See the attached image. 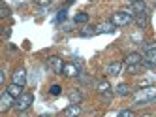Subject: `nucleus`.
<instances>
[{
	"label": "nucleus",
	"instance_id": "7ed1b4c3",
	"mask_svg": "<svg viewBox=\"0 0 156 117\" xmlns=\"http://www.w3.org/2000/svg\"><path fill=\"white\" fill-rule=\"evenodd\" d=\"M32 102H34L32 92H23V95L15 100V110H17V111H27V110L32 106Z\"/></svg>",
	"mask_w": 156,
	"mask_h": 117
},
{
	"label": "nucleus",
	"instance_id": "f3484780",
	"mask_svg": "<svg viewBox=\"0 0 156 117\" xmlns=\"http://www.w3.org/2000/svg\"><path fill=\"white\" fill-rule=\"evenodd\" d=\"M68 98H70V102H72V104H81V100H83V95H81V92L77 91V89H75V91H72L70 95H68Z\"/></svg>",
	"mask_w": 156,
	"mask_h": 117
},
{
	"label": "nucleus",
	"instance_id": "ddd939ff",
	"mask_svg": "<svg viewBox=\"0 0 156 117\" xmlns=\"http://www.w3.org/2000/svg\"><path fill=\"white\" fill-rule=\"evenodd\" d=\"M113 30H115V25L111 21H105V23H102V25L96 27V34H109Z\"/></svg>",
	"mask_w": 156,
	"mask_h": 117
},
{
	"label": "nucleus",
	"instance_id": "a878e982",
	"mask_svg": "<svg viewBox=\"0 0 156 117\" xmlns=\"http://www.w3.org/2000/svg\"><path fill=\"white\" fill-rule=\"evenodd\" d=\"M36 4H40V6H47V4H51L53 0H34Z\"/></svg>",
	"mask_w": 156,
	"mask_h": 117
},
{
	"label": "nucleus",
	"instance_id": "f8f14e48",
	"mask_svg": "<svg viewBox=\"0 0 156 117\" xmlns=\"http://www.w3.org/2000/svg\"><path fill=\"white\" fill-rule=\"evenodd\" d=\"M79 113H81L79 104H70V106L64 110V117H79Z\"/></svg>",
	"mask_w": 156,
	"mask_h": 117
},
{
	"label": "nucleus",
	"instance_id": "393cba45",
	"mask_svg": "<svg viewBox=\"0 0 156 117\" xmlns=\"http://www.w3.org/2000/svg\"><path fill=\"white\" fill-rule=\"evenodd\" d=\"M9 13H12V11H9V8H8V6H2V9H0V15H2V17H9Z\"/></svg>",
	"mask_w": 156,
	"mask_h": 117
},
{
	"label": "nucleus",
	"instance_id": "dca6fc26",
	"mask_svg": "<svg viewBox=\"0 0 156 117\" xmlns=\"http://www.w3.org/2000/svg\"><path fill=\"white\" fill-rule=\"evenodd\" d=\"M147 11V6H145L143 0H137V2H132V13H143Z\"/></svg>",
	"mask_w": 156,
	"mask_h": 117
},
{
	"label": "nucleus",
	"instance_id": "aec40b11",
	"mask_svg": "<svg viewBox=\"0 0 156 117\" xmlns=\"http://www.w3.org/2000/svg\"><path fill=\"white\" fill-rule=\"evenodd\" d=\"M73 21H75V23H87V21H88V13H83V11H81V13H75Z\"/></svg>",
	"mask_w": 156,
	"mask_h": 117
},
{
	"label": "nucleus",
	"instance_id": "f03ea898",
	"mask_svg": "<svg viewBox=\"0 0 156 117\" xmlns=\"http://www.w3.org/2000/svg\"><path fill=\"white\" fill-rule=\"evenodd\" d=\"M132 21H133V17H132L130 11H117V13H113V17H111V23H113L115 27H126Z\"/></svg>",
	"mask_w": 156,
	"mask_h": 117
},
{
	"label": "nucleus",
	"instance_id": "1a4fd4ad",
	"mask_svg": "<svg viewBox=\"0 0 156 117\" xmlns=\"http://www.w3.org/2000/svg\"><path fill=\"white\" fill-rule=\"evenodd\" d=\"M143 61H145V57H143L141 53H130V55L124 58V64H126V66H130V64H143Z\"/></svg>",
	"mask_w": 156,
	"mask_h": 117
},
{
	"label": "nucleus",
	"instance_id": "cd10ccee",
	"mask_svg": "<svg viewBox=\"0 0 156 117\" xmlns=\"http://www.w3.org/2000/svg\"><path fill=\"white\" fill-rule=\"evenodd\" d=\"M143 117H152V115H143Z\"/></svg>",
	"mask_w": 156,
	"mask_h": 117
},
{
	"label": "nucleus",
	"instance_id": "0eeeda50",
	"mask_svg": "<svg viewBox=\"0 0 156 117\" xmlns=\"http://www.w3.org/2000/svg\"><path fill=\"white\" fill-rule=\"evenodd\" d=\"M98 92L102 95L104 100H111V95H113V92H111V85L107 81H100L98 83Z\"/></svg>",
	"mask_w": 156,
	"mask_h": 117
},
{
	"label": "nucleus",
	"instance_id": "412c9836",
	"mask_svg": "<svg viewBox=\"0 0 156 117\" xmlns=\"http://www.w3.org/2000/svg\"><path fill=\"white\" fill-rule=\"evenodd\" d=\"M49 92H51L53 96H60V95H62V87H60V85H51Z\"/></svg>",
	"mask_w": 156,
	"mask_h": 117
},
{
	"label": "nucleus",
	"instance_id": "6ab92c4d",
	"mask_svg": "<svg viewBox=\"0 0 156 117\" xmlns=\"http://www.w3.org/2000/svg\"><path fill=\"white\" fill-rule=\"evenodd\" d=\"M141 70H143V64H130V66H126V72H128V74H132V76L139 74Z\"/></svg>",
	"mask_w": 156,
	"mask_h": 117
},
{
	"label": "nucleus",
	"instance_id": "c85d7f7f",
	"mask_svg": "<svg viewBox=\"0 0 156 117\" xmlns=\"http://www.w3.org/2000/svg\"><path fill=\"white\" fill-rule=\"evenodd\" d=\"M130 2H137V0H130Z\"/></svg>",
	"mask_w": 156,
	"mask_h": 117
},
{
	"label": "nucleus",
	"instance_id": "39448f33",
	"mask_svg": "<svg viewBox=\"0 0 156 117\" xmlns=\"http://www.w3.org/2000/svg\"><path fill=\"white\" fill-rule=\"evenodd\" d=\"M12 83H17V85H27V70L25 68H17L13 70L12 74Z\"/></svg>",
	"mask_w": 156,
	"mask_h": 117
},
{
	"label": "nucleus",
	"instance_id": "423d86ee",
	"mask_svg": "<svg viewBox=\"0 0 156 117\" xmlns=\"http://www.w3.org/2000/svg\"><path fill=\"white\" fill-rule=\"evenodd\" d=\"M12 106H15V98L9 95V92L4 91V95L0 96V111H8Z\"/></svg>",
	"mask_w": 156,
	"mask_h": 117
},
{
	"label": "nucleus",
	"instance_id": "b1692460",
	"mask_svg": "<svg viewBox=\"0 0 156 117\" xmlns=\"http://www.w3.org/2000/svg\"><path fill=\"white\" fill-rule=\"evenodd\" d=\"M66 13H68L66 9H60V11H58V15H57V21H58V23H62V21L66 19Z\"/></svg>",
	"mask_w": 156,
	"mask_h": 117
},
{
	"label": "nucleus",
	"instance_id": "9d476101",
	"mask_svg": "<svg viewBox=\"0 0 156 117\" xmlns=\"http://www.w3.org/2000/svg\"><path fill=\"white\" fill-rule=\"evenodd\" d=\"M143 66L147 68H156V49H151L145 55V61H143Z\"/></svg>",
	"mask_w": 156,
	"mask_h": 117
},
{
	"label": "nucleus",
	"instance_id": "4468645a",
	"mask_svg": "<svg viewBox=\"0 0 156 117\" xmlns=\"http://www.w3.org/2000/svg\"><path fill=\"white\" fill-rule=\"evenodd\" d=\"M133 19H136V23H137L139 28H145V27L149 25V13H147V11H143V13H136V17H133Z\"/></svg>",
	"mask_w": 156,
	"mask_h": 117
},
{
	"label": "nucleus",
	"instance_id": "f257e3e1",
	"mask_svg": "<svg viewBox=\"0 0 156 117\" xmlns=\"http://www.w3.org/2000/svg\"><path fill=\"white\" fill-rule=\"evenodd\" d=\"M152 102H156V87H145L133 96L136 106H147V104H152Z\"/></svg>",
	"mask_w": 156,
	"mask_h": 117
},
{
	"label": "nucleus",
	"instance_id": "bb28decb",
	"mask_svg": "<svg viewBox=\"0 0 156 117\" xmlns=\"http://www.w3.org/2000/svg\"><path fill=\"white\" fill-rule=\"evenodd\" d=\"M40 117H51V113H45V115H40Z\"/></svg>",
	"mask_w": 156,
	"mask_h": 117
},
{
	"label": "nucleus",
	"instance_id": "a211bd4d",
	"mask_svg": "<svg viewBox=\"0 0 156 117\" xmlns=\"http://www.w3.org/2000/svg\"><path fill=\"white\" fill-rule=\"evenodd\" d=\"M115 92H117L119 96H126V95H130V87H128L126 83H119V85H117V91H115Z\"/></svg>",
	"mask_w": 156,
	"mask_h": 117
},
{
	"label": "nucleus",
	"instance_id": "6e6552de",
	"mask_svg": "<svg viewBox=\"0 0 156 117\" xmlns=\"http://www.w3.org/2000/svg\"><path fill=\"white\" fill-rule=\"evenodd\" d=\"M62 76H68V77L79 76V68H77L73 62H64V68H62Z\"/></svg>",
	"mask_w": 156,
	"mask_h": 117
},
{
	"label": "nucleus",
	"instance_id": "9b49d317",
	"mask_svg": "<svg viewBox=\"0 0 156 117\" xmlns=\"http://www.w3.org/2000/svg\"><path fill=\"white\" fill-rule=\"evenodd\" d=\"M6 92H9V95H12L15 100L23 95V85H17V83H9L8 87H6Z\"/></svg>",
	"mask_w": 156,
	"mask_h": 117
},
{
	"label": "nucleus",
	"instance_id": "2eb2a0df",
	"mask_svg": "<svg viewBox=\"0 0 156 117\" xmlns=\"http://www.w3.org/2000/svg\"><path fill=\"white\" fill-rule=\"evenodd\" d=\"M120 72H122V62H119V61L111 62V64L107 66V74H109V76H119Z\"/></svg>",
	"mask_w": 156,
	"mask_h": 117
},
{
	"label": "nucleus",
	"instance_id": "5701e85b",
	"mask_svg": "<svg viewBox=\"0 0 156 117\" xmlns=\"http://www.w3.org/2000/svg\"><path fill=\"white\" fill-rule=\"evenodd\" d=\"M96 34V30H92V28H83L81 30V36H94Z\"/></svg>",
	"mask_w": 156,
	"mask_h": 117
},
{
	"label": "nucleus",
	"instance_id": "4be33fe9",
	"mask_svg": "<svg viewBox=\"0 0 156 117\" xmlns=\"http://www.w3.org/2000/svg\"><path fill=\"white\" fill-rule=\"evenodd\" d=\"M117 117H136V113H133L132 110H122Z\"/></svg>",
	"mask_w": 156,
	"mask_h": 117
},
{
	"label": "nucleus",
	"instance_id": "20e7f679",
	"mask_svg": "<svg viewBox=\"0 0 156 117\" xmlns=\"http://www.w3.org/2000/svg\"><path fill=\"white\" fill-rule=\"evenodd\" d=\"M47 66L53 70L55 74H62V68H64V62H62V58L57 57V55H53L47 58Z\"/></svg>",
	"mask_w": 156,
	"mask_h": 117
}]
</instances>
